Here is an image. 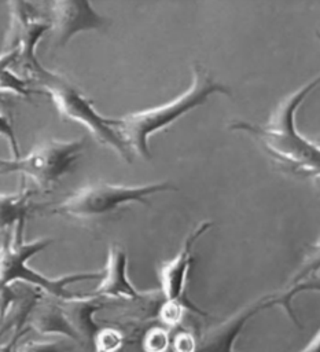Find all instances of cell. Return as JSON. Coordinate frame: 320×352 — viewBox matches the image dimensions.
Segmentation results:
<instances>
[{
	"instance_id": "11",
	"label": "cell",
	"mask_w": 320,
	"mask_h": 352,
	"mask_svg": "<svg viewBox=\"0 0 320 352\" xmlns=\"http://www.w3.org/2000/svg\"><path fill=\"white\" fill-rule=\"evenodd\" d=\"M91 293L95 297H122L129 300H137L141 297L139 290L128 278V254L122 246L113 243L108 248L100 283Z\"/></svg>"
},
{
	"instance_id": "2",
	"label": "cell",
	"mask_w": 320,
	"mask_h": 352,
	"mask_svg": "<svg viewBox=\"0 0 320 352\" xmlns=\"http://www.w3.org/2000/svg\"><path fill=\"white\" fill-rule=\"evenodd\" d=\"M214 94L232 96L227 85L216 81L201 65H194L192 82L187 91L163 104L114 118V126L132 154L150 160V136L165 129L188 111L202 106Z\"/></svg>"
},
{
	"instance_id": "25",
	"label": "cell",
	"mask_w": 320,
	"mask_h": 352,
	"mask_svg": "<svg viewBox=\"0 0 320 352\" xmlns=\"http://www.w3.org/2000/svg\"><path fill=\"white\" fill-rule=\"evenodd\" d=\"M4 99H5V95H4V94H0V102H1V103L4 102Z\"/></svg>"
},
{
	"instance_id": "9",
	"label": "cell",
	"mask_w": 320,
	"mask_h": 352,
	"mask_svg": "<svg viewBox=\"0 0 320 352\" xmlns=\"http://www.w3.org/2000/svg\"><path fill=\"white\" fill-rule=\"evenodd\" d=\"M51 19L58 47H65L76 34L96 30L107 23L89 0H49L44 4Z\"/></svg>"
},
{
	"instance_id": "6",
	"label": "cell",
	"mask_w": 320,
	"mask_h": 352,
	"mask_svg": "<svg viewBox=\"0 0 320 352\" xmlns=\"http://www.w3.org/2000/svg\"><path fill=\"white\" fill-rule=\"evenodd\" d=\"M82 148V138L73 140L48 139L32 148L25 157L12 160L0 158V175H25L41 190H48L73 169Z\"/></svg>"
},
{
	"instance_id": "12",
	"label": "cell",
	"mask_w": 320,
	"mask_h": 352,
	"mask_svg": "<svg viewBox=\"0 0 320 352\" xmlns=\"http://www.w3.org/2000/svg\"><path fill=\"white\" fill-rule=\"evenodd\" d=\"M59 302L71 329L80 340V345H92L98 331L100 330V327L93 319L95 314L102 308V304H99L98 297L87 296L65 301L59 300Z\"/></svg>"
},
{
	"instance_id": "14",
	"label": "cell",
	"mask_w": 320,
	"mask_h": 352,
	"mask_svg": "<svg viewBox=\"0 0 320 352\" xmlns=\"http://www.w3.org/2000/svg\"><path fill=\"white\" fill-rule=\"evenodd\" d=\"M29 195L30 192L23 187L15 192H0V231L25 220L29 210Z\"/></svg>"
},
{
	"instance_id": "21",
	"label": "cell",
	"mask_w": 320,
	"mask_h": 352,
	"mask_svg": "<svg viewBox=\"0 0 320 352\" xmlns=\"http://www.w3.org/2000/svg\"><path fill=\"white\" fill-rule=\"evenodd\" d=\"M0 138L5 139L10 147V151L12 154V158H18L21 157V151H19V144H18V139L15 136L14 132V126L12 122L10 120V117L3 111L1 109V102H0Z\"/></svg>"
},
{
	"instance_id": "22",
	"label": "cell",
	"mask_w": 320,
	"mask_h": 352,
	"mask_svg": "<svg viewBox=\"0 0 320 352\" xmlns=\"http://www.w3.org/2000/svg\"><path fill=\"white\" fill-rule=\"evenodd\" d=\"M198 338L188 330L179 331L172 340L173 352H195Z\"/></svg>"
},
{
	"instance_id": "27",
	"label": "cell",
	"mask_w": 320,
	"mask_h": 352,
	"mask_svg": "<svg viewBox=\"0 0 320 352\" xmlns=\"http://www.w3.org/2000/svg\"><path fill=\"white\" fill-rule=\"evenodd\" d=\"M319 37H320V34H319Z\"/></svg>"
},
{
	"instance_id": "23",
	"label": "cell",
	"mask_w": 320,
	"mask_h": 352,
	"mask_svg": "<svg viewBox=\"0 0 320 352\" xmlns=\"http://www.w3.org/2000/svg\"><path fill=\"white\" fill-rule=\"evenodd\" d=\"M22 333H25V331L21 330V326H18V329L15 330V333L12 334V337L10 338V341H7L5 344L0 345V352H14L15 345H16V341H18V338L21 337Z\"/></svg>"
},
{
	"instance_id": "18",
	"label": "cell",
	"mask_w": 320,
	"mask_h": 352,
	"mask_svg": "<svg viewBox=\"0 0 320 352\" xmlns=\"http://www.w3.org/2000/svg\"><path fill=\"white\" fill-rule=\"evenodd\" d=\"M71 346L60 340H27L16 344L14 352H70Z\"/></svg>"
},
{
	"instance_id": "15",
	"label": "cell",
	"mask_w": 320,
	"mask_h": 352,
	"mask_svg": "<svg viewBox=\"0 0 320 352\" xmlns=\"http://www.w3.org/2000/svg\"><path fill=\"white\" fill-rule=\"evenodd\" d=\"M16 56V50L3 51L0 54V94H3V91H8L14 95L27 98L30 96V89L26 81L12 70Z\"/></svg>"
},
{
	"instance_id": "1",
	"label": "cell",
	"mask_w": 320,
	"mask_h": 352,
	"mask_svg": "<svg viewBox=\"0 0 320 352\" xmlns=\"http://www.w3.org/2000/svg\"><path fill=\"white\" fill-rule=\"evenodd\" d=\"M319 84L320 74L287 95L265 124L236 121L229 128L253 136L279 168L310 180L320 190V143L305 138L295 126L298 107Z\"/></svg>"
},
{
	"instance_id": "5",
	"label": "cell",
	"mask_w": 320,
	"mask_h": 352,
	"mask_svg": "<svg viewBox=\"0 0 320 352\" xmlns=\"http://www.w3.org/2000/svg\"><path fill=\"white\" fill-rule=\"evenodd\" d=\"M169 190H176V187L168 182L143 186H124L96 182L87 184L63 198L52 209V213L74 219H92L108 214L121 205L129 202L148 205L150 195Z\"/></svg>"
},
{
	"instance_id": "19",
	"label": "cell",
	"mask_w": 320,
	"mask_h": 352,
	"mask_svg": "<svg viewBox=\"0 0 320 352\" xmlns=\"http://www.w3.org/2000/svg\"><path fill=\"white\" fill-rule=\"evenodd\" d=\"M187 305V304H185ZM184 300H165V302L159 308V319L166 326H176L180 323L184 312ZM190 308H195L192 305H187Z\"/></svg>"
},
{
	"instance_id": "16",
	"label": "cell",
	"mask_w": 320,
	"mask_h": 352,
	"mask_svg": "<svg viewBox=\"0 0 320 352\" xmlns=\"http://www.w3.org/2000/svg\"><path fill=\"white\" fill-rule=\"evenodd\" d=\"M319 271H320V239L316 243H313L305 253L302 263L299 264L298 270L291 278L290 286L308 280L309 276H313Z\"/></svg>"
},
{
	"instance_id": "3",
	"label": "cell",
	"mask_w": 320,
	"mask_h": 352,
	"mask_svg": "<svg viewBox=\"0 0 320 352\" xmlns=\"http://www.w3.org/2000/svg\"><path fill=\"white\" fill-rule=\"evenodd\" d=\"M23 224L25 220L19 221L11 234H7L0 243V312L4 314L8 302H11L12 293L10 290L11 285L15 282H26L33 285L51 297L56 300H73L87 296H93L89 293L71 292L67 289L70 283L78 280H92L100 279L102 271L98 272H77L69 274L59 278L45 276L36 270L27 267V260L44 250L52 243L49 238H37L30 242L23 239Z\"/></svg>"
},
{
	"instance_id": "4",
	"label": "cell",
	"mask_w": 320,
	"mask_h": 352,
	"mask_svg": "<svg viewBox=\"0 0 320 352\" xmlns=\"http://www.w3.org/2000/svg\"><path fill=\"white\" fill-rule=\"evenodd\" d=\"M33 80L40 84L63 118L81 124L98 143L111 148L122 160L132 161V153L115 129L114 118L102 116L92 102L74 85L47 69L40 72Z\"/></svg>"
},
{
	"instance_id": "10",
	"label": "cell",
	"mask_w": 320,
	"mask_h": 352,
	"mask_svg": "<svg viewBox=\"0 0 320 352\" xmlns=\"http://www.w3.org/2000/svg\"><path fill=\"white\" fill-rule=\"evenodd\" d=\"M212 227L210 221L199 223L184 239L179 253L161 264L158 276L165 300H181L187 283V275L192 263V252L196 241Z\"/></svg>"
},
{
	"instance_id": "7",
	"label": "cell",
	"mask_w": 320,
	"mask_h": 352,
	"mask_svg": "<svg viewBox=\"0 0 320 352\" xmlns=\"http://www.w3.org/2000/svg\"><path fill=\"white\" fill-rule=\"evenodd\" d=\"M10 29L4 41L3 51L16 50L18 56L14 66H19L27 76L34 78L44 67L36 58V48L43 36L52 30L51 19L38 15L37 6L25 0H11Z\"/></svg>"
},
{
	"instance_id": "20",
	"label": "cell",
	"mask_w": 320,
	"mask_h": 352,
	"mask_svg": "<svg viewBox=\"0 0 320 352\" xmlns=\"http://www.w3.org/2000/svg\"><path fill=\"white\" fill-rule=\"evenodd\" d=\"M169 344V333L163 327L150 329L143 338L144 352H166Z\"/></svg>"
},
{
	"instance_id": "13",
	"label": "cell",
	"mask_w": 320,
	"mask_h": 352,
	"mask_svg": "<svg viewBox=\"0 0 320 352\" xmlns=\"http://www.w3.org/2000/svg\"><path fill=\"white\" fill-rule=\"evenodd\" d=\"M59 301V300H58ZM29 326L33 327L38 334L49 336L59 334L67 337L73 342L80 345V340L71 329L60 302H38L32 307L29 312Z\"/></svg>"
},
{
	"instance_id": "17",
	"label": "cell",
	"mask_w": 320,
	"mask_h": 352,
	"mask_svg": "<svg viewBox=\"0 0 320 352\" xmlns=\"http://www.w3.org/2000/svg\"><path fill=\"white\" fill-rule=\"evenodd\" d=\"M124 341L125 337L118 329L100 327L92 346L95 352H117L124 346Z\"/></svg>"
},
{
	"instance_id": "8",
	"label": "cell",
	"mask_w": 320,
	"mask_h": 352,
	"mask_svg": "<svg viewBox=\"0 0 320 352\" xmlns=\"http://www.w3.org/2000/svg\"><path fill=\"white\" fill-rule=\"evenodd\" d=\"M302 285L304 283H298V285L290 286L287 292L273 293V294L261 297L250 302L240 311L235 312L221 323L212 326L198 338V345L195 352H235V341L239 337L243 327L246 326L247 320L253 315L258 314L260 311L275 307V305L283 307L286 312L290 315V318L295 323H298L291 309V301L295 294L305 292V286Z\"/></svg>"
},
{
	"instance_id": "26",
	"label": "cell",
	"mask_w": 320,
	"mask_h": 352,
	"mask_svg": "<svg viewBox=\"0 0 320 352\" xmlns=\"http://www.w3.org/2000/svg\"><path fill=\"white\" fill-rule=\"evenodd\" d=\"M117 352H124V348H121L119 351H117Z\"/></svg>"
},
{
	"instance_id": "24",
	"label": "cell",
	"mask_w": 320,
	"mask_h": 352,
	"mask_svg": "<svg viewBox=\"0 0 320 352\" xmlns=\"http://www.w3.org/2000/svg\"><path fill=\"white\" fill-rule=\"evenodd\" d=\"M301 352H320V329L316 331V334Z\"/></svg>"
}]
</instances>
